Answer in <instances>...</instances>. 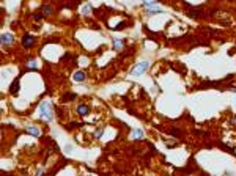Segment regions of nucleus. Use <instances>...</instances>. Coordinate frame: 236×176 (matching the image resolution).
<instances>
[{
  "mask_svg": "<svg viewBox=\"0 0 236 176\" xmlns=\"http://www.w3.org/2000/svg\"><path fill=\"white\" fill-rule=\"evenodd\" d=\"M82 11H83V14H88V13H90V6H88V5H87V6H83V8H82Z\"/></svg>",
  "mask_w": 236,
  "mask_h": 176,
  "instance_id": "a211bd4d",
  "label": "nucleus"
},
{
  "mask_svg": "<svg viewBox=\"0 0 236 176\" xmlns=\"http://www.w3.org/2000/svg\"><path fill=\"white\" fill-rule=\"evenodd\" d=\"M76 98H77V96L74 94V93H66V94L62 98V101L63 102H68V101H71V99H76Z\"/></svg>",
  "mask_w": 236,
  "mask_h": 176,
  "instance_id": "ddd939ff",
  "label": "nucleus"
},
{
  "mask_svg": "<svg viewBox=\"0 0 236 176\" xmlns=\"http://www.w3.org/2000/svg\"><path fill=\"white\" fill-rule=\"evenodd\" d=\"M41 18H43V14H35V16H33V19H35V21H39Z\"/></svg>",
  "mask_w": 236,
  "mask_h": 176,
  "instance_id": "6ab92c4d",
  "label": "nucleus"
},
{
  "mask_svg": "<svg viewBox=\"0 0 236 176\" xmlns=\"http://www.w3.org/2000/svg\"><path fill=\"white\" fill-rule=\"evenodd\" d=\"M161 13H162V9H161V8H148V9H146V14H148V16L161 14Z\"/></svg>",
  "mask_w": 236,
  "mask_h": 176,
  "instance_id": "9b49d317",
  "label": "nucleus"
},
{
  "mask_svg": "<svg viewBox=\"0 0 236 176\" xmlns=\"http://www.w3.org/2000/svg\"><path fill=\"white\" fill-rule=\"evenodd\" d=\"M124 27H126V22H120L117 27H112V30H115V32H117V30H123Z\"/></svg>",
  "mask_w": 236,
  "mask_h": 176,
  "instance_id": "dca6fc26",
  "label": "nucleus"
},
{
  "mask_svg": "<svg viewBox=\"0 0 236 176\" xmlns=\"http://www.w3.org/2000/svg\"><path fill=\"white\" fill-rule=\"evenodd\" d=\"M33 42H35V41H33V36H32V35H28V33H27V35H24V38H22V44H24V47H27V49L32 47Z\"/></svg>",
  "mask_w": 236,
  "mask_h": 176,
  "instance_id": "7ed1b4c3",
  "label": "nucleus"
},
{
  "mask_svg": "<svg viewBox=\"0 0 236 176\" xmlns=\"http://www.w3.org/2000/svg\"><path fill=\"white\" fill-rule=\"evenodd\" d=\"M148 68H150V63H148V61H142V63H139V65L136 66V68H132L131 74H132V76H139V74H142V72L146 71Z\"/></svg>",
  "mask_w": 236,
  "mask_h": 176,
  "instance_id": "f03ea898",
  "label": "nucleus"
},
{
  "mask_svg": "<svg viewBox=\"0 0 236 176\" xmlns=\"http://www.w3.org/2000/svg\"><path fill=\"white\" fill-rule=\"evenodd\" d=\"M27 132H28L30 135H33V137H39V129H36V127H33V126H30V127H27Z\"/></svg>",
  "mask_w": 236,
  "mask_h": 176,
  "instance_id": "1a4fd4ad",
  "label": "nucleus"
},
{
  "mask_svg": "<svg viewBox=\"0 0 236 176\" xmlns=\"http://www.w3.org/2000/svg\"><path fill=\"white\" fill-rule=\"evenodd\" d=\"M18 91H19V77H16L14 80H13L11 87H9V93H11V94H18Z\"/></svg>",
  "mask_w": 236,
  "mask_h": 176,
  "instance_id": "423d86ee",
  "label": "nucleus"
},
{
  "mask_svg": "<svg viewBox=\"0 0 236 176\" xmlns=\"http://www.w3.org/2000/svg\"><path fill=\"white\" fill-rule=\"evenodd\" d=\"M13 42V35L11 33H2V44L3 46H8Z\"/></svg>",
  "mask_w": 236,
  "mask_h": 176,
  "instance_id": "39448f33",
  "label": "nucleus"
},
{
  "mask_svg": "<svg viewBox=\"0 0 236 176\" xmlns=\"http://www.w3.org/2000/svg\"><path fill=\"white\" fill-rule=\"evenodd\" d=\"M50 13H52V8H50L49 5H46V6H43V8H41V14L43 16H49Z\"/></svg>",
  "mask_w": 236,
  "mask_h": 176,
  "instance_id": "4468645a",
  "label": "nucleus"
},
{
  "mask_svg": "<svg viewBox=\"0 0 236 176\" xmlns=\"http://www.w3.org/2000/svg\"><path fill=\"white\" fill-rule=\"evenodd\" d=\"M143 3H145L146 6H154V5H157L156 0H143Z\"/></svg>",
  "mask_w": 236,
  "mask_h": 176,
  "instance_id": "2eb2a0df",
  "label": "nucleus"
},
{
  "mask_svg": "<svg viewBox=\"0 0 236 176\" xmlns=\"http://www.w3.org/2000/svg\"><path fill=\"white\" fill-rule=\"evenodd\" d=\"M73 79L76 82H83V80H85V72H83V71H77L76 74H74Z\"/></svg>",
  "mask_w": 236,
  "mask_h": 176,
  "instance_id": "6e6552de",
  "label": "nucleus"
},
{
  "mask_svg": "<svg viewBox=\"0 0 236 176\" xmlns=\"http://www.w3.org/2000/svg\"><path fill=\"white\" fill-rule=\"evenodd\" d=\"M77 113L80 115V117H87V115L90 113V107L87 104H82V105H79L77 107Z\"/></svg>",
  "mask_w": 236,
  "mask_h": 176,
  "instance_id": "20e7f679",
  "label": "nucleus"
},
{
  "mask_svg": "<svg viewBox=\"0 0 236 176\" xmlns=\"http://www.w3.org/2000/svg\"><path fill=\"white\" fill-rule=\"evenodd\" d=\"M102 132H104V127H99V129H96V132H94V138H99L101 135H102Z\"/></svg>",
  "mask_w": 236,
  "mask_h": 176,
  "instance_id": "f3484780",
  "label": "nucleus"
},
{
  "mask_svg": "<svg viewBox=\"0 0 236 176\" xmlns=\"http://www.w3.org/2000/svg\"><path fill=\"white\" fill-rule=\"evenodd\" d=\"M200 13H201L200 9H191V11H187V16H189V18H197L198 19L201 16Z\"/></svg>",
  "mask_w": 236,
  "mask_h": 176,
  "instance_id": "f8f14e48",
  "label": "nucleus"
},
{
  "mask_svg": "<svg viewBox=\"0 0 236 176\" xmlns=\"http://www.w3.org/2000/svg\"><path fill=\"white\" fill-rule=\"evenodd\" d=\"M131 135H132L134 140H140V138H143V131L142 129H134Z\"/></svg>",
  "mask_w": 236,
  "mask_h": 176,
  "instance_id": "0eeeda50",
  "label": "nucleus"
},
{
  "mask_svg": "<svg viewBox=\"0 0 236 176\" xmlns=\"http://www.w3.org/2000/svg\"><path fill=\"white\" fill-rule=\"evenodd\" d=\"M54 112H52V107H50V104L47 101H43L41 104H39V117L43 119H47V121H50L54 117Z\"/></svg>",
  "mask_w": 236,
  "mask_h": 176,
  "instance_id": "f257e3e1",
  "label": "nucleus"
},
{
  "mask_svg": "<svg viewBox=\"0 0 236 176\" xmlns=\"http://www.w3.org/2000/svg\"><path fill=\"white\" fill-rule=\"evenodd\" d=\"M121 47H123V39L113 38V49H115V51H120Z\"/></svg>",
  "mask_w": 236,
  "mask_h": 176,
  "instance_id": "9d476101",
  "label": "nucleus"
}]
</instances>
